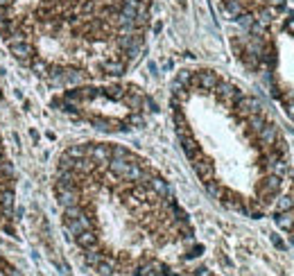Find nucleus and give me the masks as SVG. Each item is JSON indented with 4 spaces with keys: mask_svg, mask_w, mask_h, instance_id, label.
<instances>
[{
    "mask_svg": "<svg viewBox=\"0 0 294 276\" xmlns=\"http://www.w3.org/2000/svg\"><path fill=\"white\" fill-rule=\"evenodd\" d=\"M235 57L265 84L267 93L294 122V12L280 14L231 39Z\"/></svg>",
    "mask_w": 294,
    "mask_h": 276,
    "instance_id": "obj_3",
    "label": "nucleus"
},
{
    "mask_svg": "<svg viewBox=\"0 0 294 276\" xmlns=\"http://www.w3.org/2000/svg\"><path fill=\"white\" fill-rule=\"evenodd\" d=\"M170 109L179 145L206 193L244 217L269 213L292 167L274 113L211 68L181 70Z\"/></svg>",
    "mask_w": 294,
    "mask_h": 276,
    "instance_id": "obj_2",
    "label": "nucleus"
},
{
    "mask_svg": "<svg viewBox=\"0 0 294 276\" xmlns=\"http://www.w3.org/2000/svg\"><path fill=\"white\" fill-rule=\"evenodd\" d=\"M61 111L70 118L90 125L93 129L129 131L145 125L149 100L134 84H79L63 90L54 100Z\"/></svg>",
    "mask_w": 294,
    "mask_h": 276,
    "instance_id": "obj_4",
    "label": "nucleus"
},
{
    "mask_svg": "<svg viewBox=\"0 0 294 276\" xmlns=\"http://www.w3.org/2000/svg\"><path fill=\"white\" fill-rule=\"evenodd\" d=\"M54 197L81 260L100 276L170 274L194 256V229L165 176L118 143H77L57 161Z\"/></svg>",
    "mask_w": 294,
    "mask_h": 276,
    "instance_id": "obj_1",
    "label": "nucleus"
},
{
    "mask_svg": "<svg viewBox=\"0 0 294 276\" xmlns=\"http://www.w3.org/2000/svg\"><path fill=\"white\" fill-rule=\"evenodd\" d=\"M271 215H274L276 226L285 235H289V240L294 242V165L289 167L283 190L278 193L274 206H271Z\"/></svg>",
    "mask_w": 294,
    "mask_h": 276,
    "instance_id": "obj_6",
    "label": "nucleus"
},
{
    "mask_svg": "<svg viewBox=\"0 0 294 276\" xmlns=\"http://www.w3.org/2000/svg\"><path fill=\"white\" fill-rule=\"evenodd\" d=\"M0 276H25V274L16 265H12L5 256H0Z\"/></svg>",
    "mask_w": 294,
    "mask_h": 276,
    "instance_id": "obj_7",
    "label": "nucleus"
},
{
    "mask_svg": "<svg viewBox=\"0 0 294 276\" xmlns=\"http://www.w3.org/2000/svg\"><path fill=\"white\" fill-rule=\"evenodd\" d=\"M220 3L242 30L267 25L287 12V0H220Z\"/></svg>",
    "mask_w": 294,
    "mask_h": 276,
    "instance_id": "obj_5",
    "label": "nucleus"
}]
</instances>
